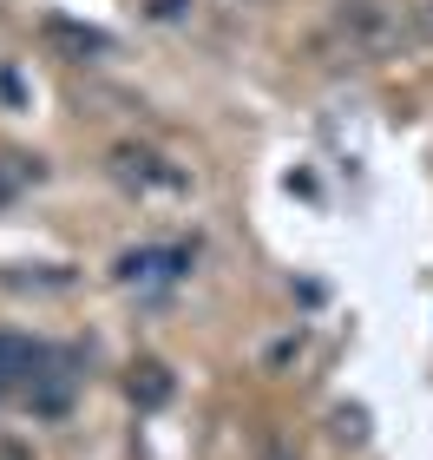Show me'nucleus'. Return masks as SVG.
<instances>
[{
    "instance_id": "obj_10",
    "label": "nucleus",
    "mask_w": 433,
    "mask_h": 460,
    "mask_svg": "<svg viewBox=\"0 0 433 460\" xmlns=\"http://www.w3.org/2000/svg\"><path fill=\"white\" fill-rule=\"evenodd\" d=\"M0 460H33V447H27V441H7V434H0Z\"/></svg>"
},
{
    "instance_id": "obj_1",
    "label": "nucleus",
    "mask_w": 433,
    "mask_h": 460,
    "mask_svg": "<svg viewBox=\"0 0 433 460\" xmlns=\"http://www.w3.org/2000/svg\"><path fill=\"white\" fill-rule=\"evenodd\" d=\"M328 33H335L348 53H361V59L394 53L401 40H407L387 0H335V13H328Z\"/></svg>"
},
{
    "instance_id": "obj_3",
    "label": "nucleus",
    "mask_w": 433,
    "mask_h": 460,
    "mask_svg": "<svg viewBox=\"0 0 433 460\" xmlns=\"http://www.w3.org/2000/svg\"><path fill=\"white\" fill-rule=\"evenodd\" d=\"M73 388H79L73 355H59V362H53V368H47V375H39V382L27 388V402H20V408H27V414H39V421H59V414L73 408Z\"/></svg>"
},
{
    "instance_id": "obj_7",
    "label": "nucleus",
    "mask_w": 433,
    "mask_h": 460,
    "mask_svg": "<svg viewBox=\"0 0 433 460\" xmlns=\"http://www.w3.org/2000/svg\"><path fill=\"white\" fill-rule=\"evenodd\" d=\"M47 40H59V47H73V53H106V47H112L106 33H92V27H66V20H53Z\"/></svg>"
},
{
    "instance_id": "obj_6",
    "label": "nucleus",
    "mask_w": 433,
    "mask_h": 460,
    "mask_svg": "<svg viewBox=\"0 0 433 460\" xmlns=\"http://www.w3.org/2000/svg\"><path fill=\"white\" fill-rule=\"evenodd\" d=\"M112 164H118V178H132V184H178V172H158L164 158H152V152H132V145H118V152H112Z\"/></svg>"
},
{
    "instance_id": "obj_4",
    "label": "nucleus",
    "mask_w": 433,
    "mask_h": 460,
    "mask_svg": "<svg viewBox=\"0 0 433 460\" xmlns=\"http://www.w3.org/2000/svg\"><path fill=\"white\" fill-rule=\"evenodd\" d=\"M191 270V250L171 243V250H126L118 257V277L126 283H158V277H184Z\"/></svg>"
},
{
    "instance_id": "obj_2",
    "label": "nucleus",
    "mask_w": 433,
    "mask_h": 460,
    "mask_svg": "<svg viewBox=\"0 0 433 460\" xmlns=\"http://www.w3.org/2000/svg\"><path fill=\"white\" fill-rule=\"evenodd\" d=\"M53 362H59V349L33 342V336H13V329H0V402H27V388H33Z\"/></svg>"
},
{
    "instance_id": "obj_9",
    "label": "nucleus",
    "mask_w": 433,
    "mask_h": 460,
    "mask_svg": "<svg viewBox=\"0 0 433 460\" xmlns=\"http://www.w3.org/2000/svg\"><path fill=\"white\" fill-rule=\"evenodd\" d=\"M184 7H197V0H152V13H158V20H178Z\"/></svg>"
},
{
    "instance_id": "obj_5",
    "label": "nucleus",
    "mask_w": 433,
    "mask_h": 460,
    "mask_svg": "<svg viewBox=\"0 0 433 460\" xmlns=\"http://www.w3.org/2000/svg\"><path fill=\"white\" fill-rule=\"evenodd\" d=\"M171 388H178V382H171V368L152 362V355L126 368V394H132L138 408H164V402H171Z\"/></svg>"
},
{
    "instance_id": "obj_8",
    "label": "nucleus",
    "mask_w": 433,
    "mask_h": 460,
    "mask_svg": "<svg viewBox=\"0 0 433 460\" xmlns=\"http://www.w3.org/2000/svg\"><path fill=\"white\" fill-rule=\"evenodd\" d=\"M335 434L342 441H361V414H335Z\"/></svg>"
},
{
    "instance_id": "obj_11",
    "label": "nucleus",
    "mask_w": 433,
    "mask_h": 460,
    "mask_svg": "<svg viewBox=\"0 0 433 460\" xmlns=\"http://www.w3.org/2000/svg\"><path fill=\"white\" fill-rule=\"evenodd\" d=\"M256 460H296V454H289L282 441H263V447H256Z\"/></svg>"
}]
</instances>
